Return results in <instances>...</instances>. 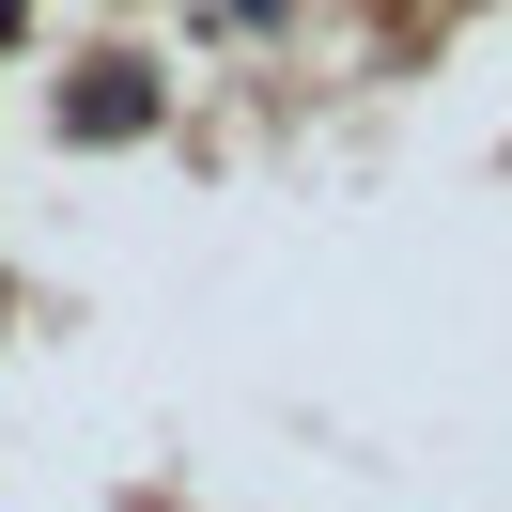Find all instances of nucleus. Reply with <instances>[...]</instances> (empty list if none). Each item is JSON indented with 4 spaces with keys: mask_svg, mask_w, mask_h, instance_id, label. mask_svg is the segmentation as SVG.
I'll return each mask as SVG.
<instances>
[{
    "mask_svg": "<svg viewBox=\"0 0 512 512\" xmlns=\"http://www.w3.org/2000/svg\"><path fill=\"white\" fill-rule=\"evenodd\" d=\"M16 16H32V0H0V47H16Z\"/></svg>",
    "mask_w": 512,
    "mask_h": 512,
    "instance_id": "nucleus-2",
    "label": "nucleus"
},
{
    "mask_svg": "<svg viewBox=\"0 0 512 512\" xmlns=\"http://www.w3.org/2000/svg\"><path fill=\"white\" fill-rule=\"evenodd\" d=\"M125 125H156V78H140V63H94L63 94V140H125Z\"/></svg>",
    "mask_w": 512,
    "mask_h": 512,
    "instance_id": "nucleus-1",
    "label": "nucleus"
}]
</instances>
